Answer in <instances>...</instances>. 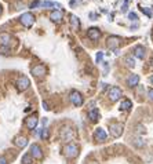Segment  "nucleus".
Wrapping results in <instances>:
<instances>
[{"label": "nucleus", "mask_w": 153, "mask_h": 164, "mask_svg": "<svg viewBox=\"0 0 153 164\" xmlns=\"http://www.w3.org/2000/svg\"><path fill=\"white\" fill-rule=\"evenodd\" d=\"M94 138H95V141H98V142H104V141H106V138H108V134H106V131L104 128H97L95 132H94Z\"/></svg>", "instance_id": "nucleus-11"}, {"label": "nucleus", "mask_w": 153, "mask_h": 164, "mask_svg": "<svg viewBox=\"0 0 153 164\" xmlns=\"http://www.w3.org/2000/svg\"><path fill=\"white\" fill-rule=\"evenodd\" d=\"M40 7H44V9H47V7H58V9H61L59 4L54 3V2H42V3H40Z\"/></svg>", "instance_id": "nucleus-24"}, {"label": "nucleus", "mask_w": 153, "mask_h": 164, "mask_svg": "<svg viewBox=\"0 0 153 164\" xmlns=\"http://www.w3.org/2000/svg\"><path fill=\"white\" fill-rule=\"evenodd\" d=\"M0 164H8V161H7V159L4 156H0Z\"/></svg>", "instance_id": "nucleus-30"}, {"label": "nucleus", "mask_w": 153, "mask_h": 164, "mask_svg": "<svg viewBox=\"0 0 153 164\" xmlns=\"http://www.w3.org/2000/svg\"><path fill=\"white\" fill-rule=\"evenodd\" d=\"M148 97H149L150 101H153V88H150L149 91H148Z\"/></svg>", "instance_id": "nucleus-31"}, {"label": "nucleus", "mask_w": 153, "mask_h": 164, "mask_svg": "<svg viewBox=\"0 0 153 164\" xmlns=\"http://www.w3.org/2000/svg\"><path fill=\"white\" fill-rule=\"evenodd\" d=\"M138 83H139V76L138 75H130L128 77H127V86L128 87L138 86Z\"/></svg>", "instance_id": "nucleus-17"}, {"label": "nucleus", "mask_w": 153, "mask_h": 164, "mask_svg": "<svg viewBox=\"0 0 153 164\" xmlns=\"http://www.w3.org/2000/svg\"><path fill=\"white\" fill-rule=\"evenodd\" d=\"M70 26L73 30H79V28H80V21L76 15H70Z\"/></svg>", "instance_id": "nucleus-20"}, {"label": "nucleus", "mask_w": 153, "mask_h": 164, "mask_svg": "<svg viewBox=\"0 0 153 164\" xmlns=\"http://www.w3.org/2000/svg\"><path fill=\"white\" fill-rule=\"evenodd\" d=\"M15 86H17V88H18L19 91H25V90L29 88L30 80L26 77V76H19V77L17 79V83H15Z\"/></svg>", "instance_id": "nucleus-4"}, {"label": "nucleus", "mask_w": 153, "mask_h": 164, "mask_svg": "<svg viewBox=\"0 0 153 164\" xmlns=\"http://www.w3.org/2000/svg\"><path fill=\"white\" fill-rule=\"evenodd\" d=\"M128 18L131 19V21H137V19H138V15L135 14V12H130V14H128Z\"/></svg>", "instance_id": "nucleus-27"}, {"label": "nucleus", "mask_w": 153, "mask_h": 164, "mask_svg": "<svg viewBox=\"0 0 153 164\" xmlns=\"http://www.w3.org/2000/svg\"><path fill=\"white\" fill-rule=\"evenodd\" d=\"M131 108H132V102L130 101V99H124V101H121L120 111H130Z\"/></svg>", "instance_id": "nucleus-21"}, {"label": "nucleus", "mask_w": 153, "mask_h": 164, "mask_svg": "<svg viewBox=\"0 0 153 164\" xmlns=\"http://www.w3.org/2000/svg\"><path fill=\"white\" fill-rule=\"evenodd\" d=\"M139 141H141V138H137V139H135V146H139V148H141V146H144V145H145V142H139Z\"/></svg>", "instance_id": "nucleus-28"}, {"label": "nucleus", "mask_w": 153, "mask_h": 164, "mask_svg": "<svg viewBox=\"0 0 153 164\" xmlns=\"http://www.w3.org/2000/svg\"><path fill=\"white\" fill-rule=\"evenodd\" d=\"M150 83L153 84V75H152V77H150Z\"/></svg>", "instance_id": "nucleus-34"}, {"label": "nucleus", "mask_w": 153, "mask_h": 164, "mask_svg": "<svg viewBox=\"0 0 153 164\" xmlns=\"http://www.w3.org/2000/svg\"><path fill=\"white\" fill-rule=\"evenodd\" d=\"M141 10H142V12H145V14L148 15V17H152V10L146 9V7H141Z\"/></svg>", "instance_id": "nucleus-26"}, {"label": "nucleus", "mask_w": 153, "mask_h": 164, "mask_svg": "<svg viewBox=\"0 0 153 164\" xmlns=\"http://www.w3.org/2000/svg\"><path fill=\"white\" fill-rule=\"evenodd\" d=\"M48 137H50V135H48V130L46 128V127H43L42 132H40V138H42V139H48Z\"/></svg>", "instance_id": "nucleus-25"}, {"label": "nucleus", "mask_w": 153, "mask_h": 164, "mask_svg": "<svg viewBox=\"0 0 153 164\" xmlns=\"http://www.w3.org/2000/svg\"><path fill=\"white\" fill-rule=\"evenodd\" d=\"M50 19L53 22H61V19H62V12H61L59 10H55V11H53L50 14Z\"/></svg>", "instance_id": "nucleus-19"}, {"label": "nucleus", "mask_w": 153, "mask_h": 164, "mask_svg": "<svg viewBox=\"0 0 153 164\" xmlns=\"http://www.w3.org/2000/svg\"><path fill=\"white\" fill-rule=\"evenodd\" d=\"M121 43V39L120 37H117V36H110V37H108V47L112 48V50H117V47L120 46Z\"/></svg>", "instance_id": "nucleus-10"}, {"label": "nucleus", "mask_w": 153, "mask_h": 164, "mask_svg": "<svg viewBox=\"0 0 153 164\" xmlns=\"http://www.w3.org/2000/svg\"><path fill=\"white\" fill-rule=\"evenodd\" d=\"M137 132L144 134V132H145V127H144V125H137Z\"/></svg>", "instance_id": "nucleus-29"}, {"label": "nucleus", "mask_w": 153, "mask_h": 164, "mask_svg": "<svg viewBox=\"0 0 153 164\" xmlns=\"http://www.w3.org/2000/svg\"><path fill=\"white\" fill-rule=\"evenodd\" d=\"M63 155L69 159H75L79 155V146L76 143H68L63 146Z\"/></svg>", "instance_id": "nucleus-1"}, {"label": "nucleus", "mask_w": 153, "mask_h": 164, "mask_svg": "<svg viewBox=\"0 0 153 164\" xmlns=\"http://www.w3.org/2000/svg\"><path fill=\"white\" fill-rule=\"evenodd\" d=\"M19 19H21V24L26 28H30L35 24V17H33L32 12H25V14H22Z\"/></svg>", "instance_id": "nucleus-5"}, {"label": "nucleus", "mask_w": 153, "mask_h": 164, "mask_svg": "<svg viewBox=\"0 0 153 164\" xmlns=\"http://www.w3.org/2000/svg\"><path fill=\"white\" fill-rule=\"evenodd\" d=\"M145 53H146V50H145L142 46H137V47L134 48V55L137 58H139V60H144L145 58Z\"/></svg>", "instance_id": "nucleus-18"}, {"label": "nucleus", "mask_w": 153, "mask_h": 164, "mask_svg": "<svg viewBox=\"0 0 153 164\" xmlns=\"http://www.w3.org/2000/svg\"><path fill=\"white\" fill-rule=\"evenodd\" d=\"M59 135H61V139L65 141V142H69V141H72L73 138L76 137V134H75V131H73V128H70V127H62V130H61Z\"/></svg>", "instance_id": "nucleus-3"}, {"label": "nucleus", "mask_w": 153, "mask_h": 164, "mask_svg": "<svg viewBox=\"0 0 153 164\" xmlns=\"http://www.w3.org/2000/svg\"><path fill=\"white\" fill-rule=\"evenodd\" d=\"M43 108H44V109H50V108H48V105H47V102H43Z\"/></svg>", "instance_id": "nucleus-33"}, {"label": "nucleus", "mask_w": 153, "mask_h": 164, "mask_svg": "<svg viewBox=\"0 0 153 164\" xmlns=\"http://www.w3.org/2000/svg\"><path fill=\"white\" fill-rule=\"evenodd\" d=\"M30 156L37 159V160H42L43 159V150H42V148H40V145L33 143L32 146H30Z\"/></svg>", "instance_id": "nucleus-8"}, {"label": "nucleus", "mask_w": 153, "mask_h": 164, "mask_svg": "<svg viewBox=\"0 0 153 164\" xmlns=\"http://www.w3.org/2000/svg\"><path fill=\"white\" fill-rule=\"evenodd\" d=\"M0 14H2V6H0Z\"/></svg>", "instance_id": "nucleus-35"}, {"label": "nucleus", "mask_w": 153, "mask_h": 164, "mask_svg": "<svg viewBox=\"0 0 153 164\" xmlns=\"http://www.w3.org/2000/svg\"><path fill=\"white\" fill-rule=\"evenodd\" d=\"M21 163L22 164H33V159H32V156H30V153H26V155L22 156Z\"/></svg>", "instance_id": "nucleus-22"}, {"label": "nucleus", "mask_w": 153, "mask_h": 164, "mask_svg": "<svg viewBox=\"0 0 153 164\" xmlns=\"http://www.w3.org/2000/svg\"><path fill=\"white\" fill-rule=\"evenodd\" d=\"M30 72H32V75L36 76V77H43V76L46 75V68H44V65H36V66H33Z\"/></svg>", "instance_id": "nucleus-12"}, {"label": "nucleus", "mask_w": 153, "mask_h": 164, "mask_svg": "<svg viewBox=\"0 0 153 164\" xmlns=\"http://www.w3.org/2000/svg\"><path fill=\"white\" fill-rule=\"evenodd\" d=\"M37 123H39V119H37V114H32V116L26 117V120H25V125H26L29 130H35L36 128Z\"/></svg>", "instance_id": "nucleus-9"}, {"label": "nucleus", "mask_w": 153, "mask_h": 164, "mask_svg": "<svg viewBox=\"0 0 153 164\" xmlns=\"http://www.w3.org/2000/svg\"><path fill=\"white\" fill-rule=\"evenodd\" d=\"M87 36H88V39L95 42V40H98L99 37H101V32H99L98 28H90L87 32Z\"/></svg>", "instance_id": "nucleus-13"}, {"label": "nucleus", "mask_w": 153, "mask_h": 164, "mask_svg": "<svg viewBox=\"0 0 153 164\" xmlns=\"http://www.w3.org/2000/svg\"><path fill=\"white\" fill-rule=\"evenodd\" d=\"M70 101H72V104L75 105V106H81L84 102V98L79 91H72V93H70Z\"/></svg>", "instance_id": "nucleus-7"}, {"label": "nucleus", "mask_w": 153, "mask_h": 164, "mask_svg": "<svg viewBox=\"0 0 153 164\" xmlns=\"http://www.w3.org/2000/svg\"><path fill=\"white\" fill-rule=\"evenodd\" d=\"M123 130H124V125L121 124V123H112L110 125H109V131H110V135L114 138H119L121 137V134H123Z\"/></svg>", "instance_id": "nucleus-2"}, {"label": "nucleus", "mask_w": 153, "mask_h": 164, "mask_svg": "<svg viewBox=\"0 0 153 164\" xmlns=\"http://www.w3.org/2000/svg\"><path fill=\"white\" fill-rule=\"evenodd\" d=\"M102 57H104V54H102V53H101V51H99V53H98V54H97V62H99V61H101V60H102Z\"/></svg>", "instance_id": "nucleus-32"}, {"label": "nucleus", "mask_w": 153, "mask_h": 164, "mask_svg": "<svg viewBox=\"0 0 153 164\" xmlns=\"http://www.w3.org/2000/svg\"><path fill=\"white\" fill-rule=\"evenodd\" d=\"M121 90L119 88V87H112L110 90H109V99H110L112 102H116V101H119V99L121 98Z\"/></svg>", "instance_id": "nucleus-6"}, {"label": "nucleus", "mask_w": 153, "mask_h": 164, "mask_svg": "<svg viewBox=\"0 0 153 164\" xmlns=\"http://www.w3.org/2000/svg\"><path fill=\"white\" fill-rule=\"evenodd\" d=\"M88 119L94 123L99 120V111L97 109V108H91L90 111H88Z\"/></svg>", "instance_id": "nucleus-16"}, {"label": "nucleus", "mask_w": 153, "mask_h": 164, "mask_svg": "<svg viewBox=\"0 0 153 164\" xmlns=\"http://www.w3.org/2000/svg\"><path fill=\"white\" fill-rule=\"evenodd\" d=\"M11 43V36L8 33H0V44L3 47H8Z\"/></svg>", "instance_id": "nucleus-15"}, {"label": "nucleus", "mask_w": 153, "mask_h": 164, "mask_svg": "<svg viewBox=\"0 0 153 164\" xmlns=\"http://www.w3.org/2000/svg\"><path fill=\"white\" fill-rule=\"evenodd\" d=\"M124 62H126V65L128 66V68H134L135 66V60L131 57V55H127V57L124 58Z\"/></svg>", "instance_id": "nucleus-23"}, {"label": "nucleus", "mask_w": 153, "mask_h": 164, "mask_svg": "<svg viewBox=\"0 0 153 164\" xmlns=\"http://www.w3.org/2000/svg\"><path fill=\"white\" fill-rule=\"evenodd\" d=\"M14 145L22 149V148H25L28 145V139L25 137H22V135H18V137L14 138Z\"/></svg>", "instance_id": "nucleus-14"}]
</instances>
